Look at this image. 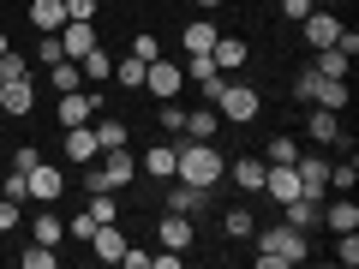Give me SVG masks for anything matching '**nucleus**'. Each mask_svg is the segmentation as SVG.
<instances>
[{"label": "nucleus", "instance_id": "nucleus-1", "mask_svg": "<svg viewBox=\"0 0 359 269\" xmlns=\"http://www.w3.org/2000/svg\"><path fill=\"white\" fill-rule=\"evenodd\" d=\"M174 179H186L198 192H216L228 179V156L216 150V138H192V144H180V156H174Z\"/></svg>", "mask_w": 359, "mask_h": 269}, {"label": "nucleus", "instance_id": "nucleus-2", "mask_svg": "<svg viewBox=\"0 0 359 269\" xmlns=\"http://www.w3.org/2000/svg\"><path fill=\"white\" fill-rule=\"evenodd\" d=\"M252 240H257V269H287V263H306V251H311V245H306V233H299V228H287V221H282V228L252 233Z\"/></svg>", "mask_w": 359, "mask_h": 269}, {"label": "nucleus", "instance_id": "nucleus-3", "mask_svg": "<svg viewBox=\"0 0 359 269\" xmlns=\"http://www.w3.org/2000/svg\"><path fill=\"white\" fill-rule=\"evenodd\" d=\"M216 114H222V120H233V126H252V120L264 114V96H257L252 84H222Z\"/></svg>", "mask_w": 359, "mask_h": 269}, {"label": "nucleus", "instance_id": "nucleus-4", "mask_svg": "<svg viewBox=\"0 0 359 269\" xmlns=\"http://www.w3.org/2000/svg\"><path fill=\"white\" fill-rule=\"evenodd\" d=\"M144 90H150L156 102H174L180 90H186V66H180V60H168V54H156V60L144 66Z\"/></svg>", "mask_w": 359, "mask_h": 269}, {"label": "nucleus", "instance_id": "nucleus-5", "mask_svg": "<svg viewBox=\"0 0 359 269\" xmlns=\"http://www.w3.org/2000/svg\"><path fill=\"white\" fill-rule=\"evenodd\" d=\"M96 174H102L108 192H126L132 179H138V156H126V144H120V150H102L96 156Z\"/></svg>", "mask_w": 359, "mask_h": 269}, {"label": "nucleus", "instance_id": "nucleus-6", "mask_svg": "<svg viewBox=\"0 0 359 269\" xmlns=\"http://www.w3.org/2000/svg\"><path fill=\"white\" fill-rule=\"evenodd\" d=\"M0 108H6V114H13V120H25L30 108H36V78H30V72L6 78V84H0Z\"/></svg>", "mask_w": 359, "mask_h": 269}, {"label": "nucleus", "instance_id": "nucleus-7", "mask_svg": "<svg viewBox=\"0 0 359 269\" xmlns=\"http://www.w3.org/2000/svg\"><path fill=\"white\" fill-rule=\"evenodd\" d=\"M25 179H30V204H60V192H66V174H60L54 162H36Z\"/></svg>", "mask_w": 359, "mask_h": 269}, {"label": "nucleus", "instance_id": "nucleus-8", "mask_svg": "<svg viewBox=\"0 0 359 269\" xmlns=\"http://www.w3.org/2000/svg\"><path fill=\"white\" fill-rule=\"evenodd\" d=\"M294 174H299V192H306V198H323V192H330V162H323V156H306V150H299V156H294Z\"/></svg>", "mask_w": 359, "mask_h": 269}, {"label": "nucleus", "instance_id": "nucleus-9", "mask_svg": "<svg viewBox=\"0 0 359 269\" xmlns=\"http://www.w3.org/2000/svg\"><path fill=\"white\" fill-rule=\"evenodd\" d=\"M299 30H306V42H311V48H335V36H341V18H335V13H323V6H311V13L299 18Z\"/></svg>", "mask_w": 359, "mask_h": 269}, {"label": "nucleus", "instance_id": "nucleus-10", "mask_svg": "<svg viewBox=\"0 0 359 269\" xmlns=\"http://www.w3.org/2000/svg\"><path fill=\"white\" fill-rule=\"evenodd\" d=\"M264 174H269V162H264V156H233V162H228V179L240 186L245 198H252V192H264Z\"/></svg>", "mask_w": 359, "mask_h": 269}, {"label": "nucleus", "instance_id": "nucleus-11", "mask_svg": "<svg viewBox=\"0 0 359 269\" xmlns=\"http://www.w3.org/2000/svg\"><path fill=\"white\" fill-rule=\"evenodd\" d=\"M54 36H60V48H66V60H84V54L96 48V42H102V36H96V25H78V18H66V25L54 30Z\"/></svg>", "mask_w": 359, "mask_h": 269}, {"label": "nucleus", "instance_id": "nucleus-12", "mask_svg": "<svg viewBox=\"0 0 359 269\" xmlns=\"http://www.w3.org/2000/svg\"><path fill=\"white\" fill-rule=\"evenodd\" d=\"M60 156L84 167V162H96V156H102V144H96V132H90V126H66V138H60Z\"/></svg>", "mask_w": 359, "mask_h": 269}, {"label": "nucleus", "instance_id": "nucleus-13", "mask_svg": "<svg viewBox=\"0 0 359 269\" xmlns=\"http://www.w3.org/2000/svg\"><path fill=\"white\" fill-rule=\"evenodd\" d=\"M282 221H287V228H299V233H311V228L323 221V198H306V192L287 198V204H282Z\"/></svg>", "mask_w": 359, "mask_h": 269}, {"label": "nucleus", "instance_id": "nucleus-14", "mask_svg": "<svg viewBox=\"0 0 359 269\" xmlns=\"http://www.w3.org/2000/svg\"><path fill=\"white\" fill-rule=\"evenodd\" d=\"M264 192L276 198V204L299 198V174H294V162H269V174H264Z\"/></svg>", "mask_w": 359, "mask_h": 269}, {"label": "nucleus", "instance_id": "nucleus-15", "mask_svg": "<svg viewBox=\"0 0 359 269\" xmlns=\"http://www.w3.org/2000/svg\"><path fill=\"white\" fill-rule=\"evenodd\" d=\"M216 36H222V30H216V18H192V25H186V30H180V48H186V54H210V48H216Z\"/></svg>", "mask_w": 359, "mask_h": 269}, {"label": "nucleus", "instance_id": "nucleus-16", "mask_svg": "<svg viewBox=\"0 0 359 269\" xmlns=\"http://www.w3.org/2000/svg\"><path fill=\"white\" fill-rule=\"evenodd\" d=\"M156 240H162V245H174V251H186V245L198 240V228H192V216H174V209H168V216L156 221Z\"/></svg>", "mask_w": 359, "mask_h": 269}, {"label": "nucleus", "instance_id": "nucleus-17", "mask_svg": "<svg viewBox=\"0 0 359 269\" xmlns=\"http://www.w3.org/2000/svg\"><path fill=\"white\" fill-rule=\"evenodd\" d=\"M84 245H90L96 257H102V263H120V251H126V233H120V221H102V228L90 233Z\"/></svg>", "mask_w": 359, "mask_h": 269}, {"label": "nucleus", "instance_id": "nucleus-18", "mask_svg": "<svg viewBox=\"0 0 359 269\" xmlns=\"http://www.w3.org/2000/svg\"><path fill=\"white\" fill-rule=\"evenodd\" d=\"M174 156H180V144H150V150L138 156V174H150V179H174Z\"/></svg>", "mask_w": 359, "mask_h": 269}, {"label": "nucleus", "instance_id": "nucleus-19", "mask_svg": "<svg viewBox=\"0 0 359 269\" xmlns=\"http://www.w3.org/2000/svg\"><path fill=\"white\" fill-rule=\"evenodd\" d=\"M168 209H174V216H198V209L210 204V192H198V186H186V179H174V186H168V198H162Z\"/></svg>", "mask_w": 359, "mask_h": 269}, {"label": "nucleus", "instance_id": "nucleus-20", "mask_svg": "<svg viewBox=\"0 0 359 269\" xmlns=\"http://www.w3.org/2000/svg\"><path fill=\"white\" fill-rule=\"evenodd\" d=\"M210 60H216V72H240V66L252 60V48H245L240 36H216V48H210Z\"/></svg>", "mask_w": 359, "mask_h": 269}, {"label": "nucleus", "instance_id": "nucleus-21", "mask_svg": "<svg viewBox=\"0 0 359 269\" xmlns=\"http://www.w3.org/2000/svg\"><path fill=\"white\" fill-rule=\"evenodd\" d=\"M90 132H96V144H102V150L132 144V126H126V120H114V114H96V120H90Z\"/></svg>", "mask_w": 359, "mask_h": 269}, {"label": "nucleus", "instance_id": "nucleus-22", "mask_svg": "<svg viewBox=\"0 0 359 269\" xmlns=\"http://www.w3.org/2000/svg\"><path fill=\"white\" fill-rule=\"evenodd\" d=\"M78 72H84V84H108V78H114V54H108L102 42H96V48H90L84 60H78Z\"/></svg>", "mask_w": 359, "mask_h": 269}, {"label": "nucleus", "instance_id": "nucleus-23", "mask_svg": "<svg viewBox=\"0 0 359 269\" xmlns=\"http://www.w3.org/2000/svg\"><path fill=\"white\" fill-rule=\"evenodd\" d=\"M30 25H36L42 36H54V30L66 25V0H30Z\"/></svg>", "mask_w": 359, "mask_h": 269}, {"label": "nucleus", "instance_id": "nucleus-24", "mask_svg": "<svg viewBox=\"0 0 359 269\" xmlns=\"http://www.w3.org/2000/svg\"><path fill=\"white\" fill-rule=\"evenodd\" d=\"M306 132H311V144H341V120H335V108H311Z\"/></svg>", "mask_w": 359, "mask_h": 269}, {"label": "nucleus", "instance_id": "nucleus-25", "mask_svg": "<svg viewBox=\"0 0 359 269\" xmlns=\"http://www.w3.org/2000/svg\"><path fill=\"white\" fill-rule=\"evenodd\" d=\"M30 240H42V245H60V240H66V221H60V209H42V216L30 221Z\"/></svg>", "mask_w": 359, "mask_h": 269}, {"label": "nucleus", "instance_id": "nucleus-26", "mask_svg": "<svg viewBox=\"0 0 359 269\" xmlns=\"http://www.w3.org/2000/svg\"><path fill=\"white\" fill-rule=\"evenodd\" d=\"M48 84H54V96H66V90H84L78 60H54V66H48Z\"/></svg>", "mask_w": 359, "mask_h": 269}, {"label": "nucleus", "instance_id": "nucleus-27", "mask_svg": "<svg viewBox=\"0 0 359 269\" xmlns=\"http://www.w3.org/2000/svg\"><path fill=\"white\" fill-rule=\"evenodd\" d=\"M186 132H192V138H216L222 114H216V108H186Z\"/></svg>", "mask_w": 359, "mask_h": 269}, {"label": "nucleus", "instance_id": "nucleus-28", "mask_svg": "<svg viewBox=\"0 0 359 269\" xmlns=\"http://www.w3.org/2000/svg\"><path fill=\"white\" fill-rule=\"evenodd\" d=\"M347 66H353V60H347L341 48H318V60H311V72H318V78H347Z\"/></svg>", "mask_w": 359, "mask_h": 269}, {"label": "nucleus", "instance_id": "nucleus-29", "mask_svg": "<svg viewBox=\"0 0 359 269\" xmlns=\"http://www.w3.org/2000/svg\"><path fill=\"white\" fill-rule=\"evenodd\" d=\"M318 108H347V78H318Z\"/></svg>", "mask_w": 359, "mask_h": 269}, {"label": "nucleus", "instance_id": "nucleus-30", "mask_svg": "<svg viewBox=\"0 0 359 269\" xmlns=\"http://www.w3.org/2000/svg\"><path fill=\"white\" fill-rule=\"evenodd\" d=\"M114 84H120V90H144V60H138V54L114 60Z\"/></svg>", "mask_w": 359, "mask_h": 269}, {"label": "nucleus", "instance_id": "nucleus-31", "mask_svg": "<svg viewBox=\"0 0 359 269\" xmlns=\"http://www.w3.org/2000/svg\"><path fill=\"white\" fill-rule=\"evenodd\" d=\"M90 221H96V228H102V221H120V204H114V192H90Z\"/></svg>", "mask_w": 359, "mask_h": 269}, {"label": "nucleus", "instance_id": "nucleus-32", "mask_svg": "<svg viewBox=\"0 0 359 269\" xmlns=\"http://www.w3.org/2000/svg\"><path fill=\"white\" fill-rule=\"evenodd\" d=\"M323 221H330L335 233H347V228H359V204H323Z\"/></svg>", "mask_w": 359, "mask_h": 269}, {"label": "nucleus", "instance_id": "nucleus-33", "mask_svg": "<svg viewBox=\"0 0 359 269\" xmlns=\"http://www.w3.org/2000/svg\"><path fill=\"white\" fill-rule=\"evenodd\" d=\"M335 263H341V269H353V263H359V228L335 233Z\"/></svg>", "mask_w": 359, "mask_h": 269}, {"label": "nucleus", "instance_id": "nucleus-34", "mask_svg": "<svg viewBox=\"0 0 359 269\" xmlns=\"http://www.w3.org/2000/svg\"><path fill=\"white\" fill-rule=\"evenodd\" d=\"M294 156H299V144L287 138V132H276V138L264 144V162H294Z\"/></svg>", "mask_w": 359, "mask_h": 269}, {"label": "nucleus", "instance_id": "nucleus-35", "mask_svg": "<svg viewBox=\"0 0 359 269\" xmlns=\"http://www.w3.org/2000/svg\"><path fill=\"white\" fill-rule=\"evenodd\" d=\"M222 233H228V240H245V233H257L252 209H228V221H222Z\"/></svg>", "mask_w": 359, "mask_h": 269}, {"label": "nucleus", "instance_id": "nucleus-36", "mask_svg": "<svg viewBox=\"0 0 359 269\" xmlns=\"http://www.w3.org/2000/svg\"><path fill=\"white\" fill-rule=\"evenodd\" d=\"M353 179H359V162H353V156L330 167V186H335V192H353Z\"/></svg>", "mask_w": 359, "mask_h": 269}, {"label": "nucleus", "instance_id": "nucleus-37", "mask_svg": "<svg viewBox=\"0 0 359 269\" xmlns=\"http://www.w3.org/2000/svg\"><path fill=\"white\" fill-rule=\"evenodd\" d=\"M60 257H54V245H42V240H30V251H25V269H54Z\"/></svg>", "mask_w": 359, "mask_h": 269}, {"label": "nucleus", "instance_id": "nucleus-38", "mask_svg": "<svg viewBox=\"0 0 359 269\" xmlns=\"http://www.w3.org/2000/svg\"><path fill=\"white\" fill-rule=\"evenodd\" d=\"M318 96V72L311 66H299V78H294V102H311Z\"/></svg>", "mask_w": 359, "mask_h": 269}, {"label": "nucleus", "instance_id": "nucleus-39", "mask_svg": "<svg viewBox=\"0 0 359 269\" xmlns=\"http://www.w3.org/2000/svg\"><path fill=\"white\" fill-rule=\"evenodd\" d=\"M132 54H138V60H144V66H150V60H156V54H162V42H156V36H150V30H138V36H132Z\"/></svg>", "mask_w": 359, "mask_h": 269}, {"label": "nucleus", "instance_id": "nucleus-40", "mask_svg": "<svg viewBox=\"0 0 359 269\" xmlns=\"http://www.w3.org/2000/svg\"><path fill=\"white\" fill-rule=\"evenodd\" d=\"M6 198H13V204H30V179L18 174V167H13V174H6Z\"/></svg>", "mask_w": 359, "mask_h": 269}, {"label": "nucleus", "instance_id": "nucleus-41", "mask_svg": "<svg viewBox=\"0 0 359 269\" xmlns=\"http://www.w3.org/2000/svg\"><path fill=\"white\" fill-rule=\"evenodd\" d=\"M156 120H162L168 132H186V108H174V102H162V108H156Z\"/></svg>", "mask_w": 359, "mask_h": 269}, {"label": "nucleus", "instance_id": "nucleus-42", "mask_svg": "<svg viewBox=\"0 0 359 269\" xmlns=\"http://www.w3.org/2000/svg\"><path fill=\"white\" fill-rule=\"evenodd\" d=\"M36 162H42V150H36V144H18V150H13V167H18V174H30Z\"/></svg>", "mask_w": 359, "mask_h": 269}, {"label": "nucleus", "instance_id": "nucleus-43", "mask_svg": "<svg viewBox=\"0 0 359 269\" xmlns=\"http://www.w3.org/2000/svg\"><path fill=\"white\" fill-rule=\"evenodd\" d=\"M66 18H78V25H96V0H66Z\"/></svg>", "mask_w": 359, "mask_h": 269}, {"label": "nucleus", "instance_id": "nucleus-44", "mask_svg": "<svg viewBox=\"0 0 359 269\" xmlns=\"http://www.w3.org/2000/svg\"><path fill=\"white\" fill-rule=\"evenodd\" d=\"M18 216H25V209H18L13 198H0V233H13V228H18Z\"/></svg>", "mask_w": 359, "mask_h": 269}, {"label": "nucleus", "instance_id": "nucleus-45", "mask_svg": "<svg viewBox=\"0 0 359 269\" xmlns=\"http://www.w3.org/2000/svg\"><path fill=\"white\" fill-rule=\"evenodd\" d=\"M66 233H72V240H90V233H96V221H90V209H84V216H72V221H66Z\"/></svg>", "mask_w": 359, "mask_h": 269}, {"label": "nucleus", "instance_id": "nucleus-46", "mask_svg": "<svg viewBox=\"0 0 359 269\" xmlns=\"http://www.w3.org/2000/svg\"><path fill=\"white\" fill-rule=\"evenodd\" d=\"M36 60H48V66H54V60H66V48H60V36H42V48H36Z\"/></svg>", "mask_w": 359, "mask_h": 269}, {"label": "nucleus", "instance_id": "nucleus-47", "mask_svg": "<svg viewBox=\"0 0 359 269\" xmlns=\"http://www.w3.org/2000/svg\"><path fill=\"white\" fill-rule=\"evenodd\" d=\"M311 6H318V0H282V18H294V25H299V18H306Z\"/></svg>", "mask_w": 359, "mask_h": 269}, {"label": "nucleus", "instance_id": "nucleus-48", "mask_svg": "<svg viewBox=\"0 0 359 269\" xmlns=\"http://www.w3.org/2000/svg\"><path fill=\"white\" fill-rule=\"evenodd\" d=\"M120 263H126V269H150V251H132V245H126V251H120Z\"/></svg>", "mask_w": 359, "mask_h": 269}, {"label": "nucleus", "instance_id": "nucleus-49", "mask_svg": "<svg viewBox=\"0 0 359 269\" xmlns=\"http://www.w3.org/2000/svg\"><path fill=\"white\" fill-rule=\"evenodd\" d=\"M192 6H204V13H222V0H192Z\"/></svg>", "mask_w": 359, "mask_h": 269}, {"label": "nucleus", "instance_id": "nucleus-50", "mask_svg": "<svg viewBox=\"0 0 359 269\" xmlns=\"http://www.w3.org/2000/svg\"><path fill=\"white\" fill-rule=\"evenodd\" d=\"M6 48H13V36H6V30H0V54H6Z\"/></svg>", "mask_w": 359, "mask_h": 269}, {"label": "nucleus", "instance_id": "nucleus-51", "mask_svg": "<svg viewBox=\"0 0 359 269\" xmlns=\"http://www.w3.org/2000/svg\"><path fill=\"white\" fill-rule=\"evenodd\" d=\"M318 6H335V0H318Z\"/></svg>", "mask_w": 359, "mask_h": 269}, {"label": "nucleus", "instance_id": "nucleus-52", "mask_svg": "<svg viewBox=\"0 0 359 269\" xmlns=\"http://www.w3.org/2000/svg\"><path fill=\"white\" fill-rule=\"evenodd\" d=\"M180 6H192V0H180Z\"/></svg>", "mask_w": 359, "mask_h": 269}, {"label": "nucleus", "instance_id": "nucleus-53", "mask_svg": "<svg viewBox=\"0 0 359 269\" xmlns=\"http://www.w3.org/2000/svg\"><path fill=\"white\" fill-rule=\"evenodd\" d=\"M0 84H6V72H0Z\"/></svg>", "mask_w": 359, "mask_h": 269}]
</instances>
